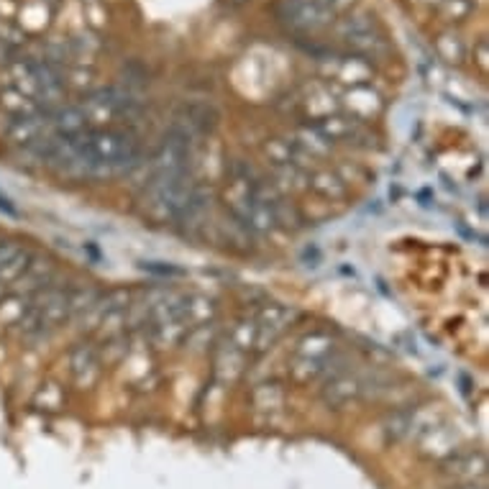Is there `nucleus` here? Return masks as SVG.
Here are the masks:
<instances>
[{
    "mask_svg": "<svg viewBox=\"0 0 489 489\" xmlns=\"http://www.w3.org/2000/svg\"><path fill=\"white\" fill-rule=\"evenodd\" d=\"M441 474L456 487L476 484L487 476V456L482 451H463L441 462Z\"/></svg>",
    "mask_w": 489,
    "mask_h": 489,
    "instance_id": "1",
    "label": "nucleus"
},
{
    "mask_svg": "<svg viewBox=\"0 0 489 489\" xmlns=\"http://www.w3.org/2000/svg\"><path fill=\"white\" fill-rule=\"evenodd\" d=\"M323 402L334 410H341L351 405L354 399L364 395V379L356 374L335 369V372H325V385H323Z\"/></svg>",
    "mask_w": 489,
    "mask_h": 489,
    "instance_id": "2",
    "label": "nucleus"
},
{
    "mask_svg": "<svg viewBox=\"0 0 489 489\" xmlns=\"http://www.w3.org/2000/svg\"><path fill=\"white\" fill-rule=\"evenodd\" d=\"M459 446H462L459 431L443 423L428 425V428H423L420 438H418V451L423 453L425 459H438V462H443V459H449L453 453H459V451H456Z\"/></svg>",
    "mask_w": 489,
    "mask_h": 489,
    "instance_id": "3",
    "label": "nucleus"
},
{
    "mask_svg": "<svg viewBox=\"0 0 489 489\" xmlns=\"http://www.w3.org/2000/svg\"><path fill=\"white\" fill-rule=\"evenodd\" d=\"M297 318V313L287 305H267L261 308L257 318V351H264L270 348L280 335L292 325V321Z\"/></svg>",
    "mask_w": 489,
    "mask_h": 489,
    "instance_id": "4",
    "label": "nucleus"
},
{
    "mask_svg": "<svg viewBox=\"0 0 489 489\" xmlns=\"http://www.w3.org/2000/svg\"><path fill=\"white\" fill-rule=\"evenodd\" d=\"M69 372L80 389H90L103 372V361L98 354V346L92 344H78L69 354Z\"/></svg>",
    "mask_w": 489,
    "mask_h": 489,
    "instance_id": "5",
    "label": "nucleus"
},
{
    "mask_svg": "<svg viewBox=\"0 0 489 489\" xmlns=\"http://www.w3.org/2000/svg\"><path fill=\"white\" fill-rule=\"evenodd\" d=\"M246 359H249V354H244L239 346H233L226 335L216 338V344H213V372L220 382L239 379L246 369Z\"/></svg>",
    "mask_w": 489,
    "mask_h": 489,
    "instance_id": "6",
    "label": "nucleus"
},
{
    "mask_svg": "<svg viewBox=\"0 0 489 489\" xmlns=\"http://www.w3.org/2000/svg\"><path fill=\"white\" fill-rule=\"evenodd\" d=\"M315 126L321 131L323 136L328 139L331 144L338 142H359L367 136V129H364V123H361V118H348V116H325L321 121H315Z\"/></svg>",
    "mask_w": 489,
    "mask_h": 489,
    "instance_id": "7",
    "label": "nucleus"
},
{
    "mask_svg": "<svg viewBox=\"0 0 489 489\" xmlns=\"http://www.w3.org/2000/svg\"><path fill=\"white\" fill-rule=\"evenodd\" d=\"M49 113H37V116L14 118V123L8 126V139L18 146H34L41 139L49 136Z\"/></svg>",
    "mask_w": 489,
    "mask_h": 489,
    "instance_id": "8",
    "label": "nucleus"
},
{
    "mask_svg": "<svg viewBox=\"0 0 489 489\" xmlns=\"http://www.w3.org/2000/svg\"><path fill=\"white\" fill-rule=\"evenodd\" d=\"M16 282H21V290H16L18 295L34 297L39 290L54 282V264L44 257H31L27 271Z\"/></svg>",
    "mask_w": 489,
    "mask_h": 489,
    "instance_id": "9",
    "label": "nucleus"
},
{
    "mask_svg": "<svg viewBox=\"0 0 489 489\" xmlns=\"http://www.w3.org/2000/svg\"><path fill=\"white\" fill-rule=\"evenodd\" d=\"M292 142H295V146L303 152V154L308 156L310 162H313V159H323V156H328L331 154V149H334V144L323 136L315 123L300 126V129L295 131V136H292Z\"/></svg>",
    "mask_w": 489,
    "mask_h": 489,
    "instance_id": "10",
    "label": "nucleus"
},
{
    "mask_svg": "<svg viewBox=\"0 0 489 489\" xmlns=\"http://www.w3.org/2000/svg\"><path fill=\"white\" fill-rule=\"evenodd\" d=\"M49 126L57 136H80L88 131V118L80 111V105H69L49 113Z\"/></svg>",
    "mask_w": 489,
    "mask_h": 489,
    "instance_id": "11",
    "label": "nucleus"
},
{
    "mask_svg": "<svg viewBox=\"0 0 489 489\" xmlns=\"http://www.w3.org/2000/svg\"><path fill=\"white\" fill-rule=\"evenodd\" d=\"M308 187L315 195H321L323 200H341V197H346L348 193V185L335 172L331 169H321V172H313L308 177Z\"/></svg>",
    "mask_w": 489,
    "mask_h": 489,
    "instance_id": "12",
    "label": "nucleus"
},
{
    "mask_svg": "<svg viewBox=\"0 0 489 489\" xmlns=\"http://www.w3.org/2000/svg\"><path fill=\"white\" fill-rule=\"evenodd\" d=\"M295 354L297 356H308V359L328 361V359H334L335 344H334V338H331L328 334H323V331H313V334L300 338Z\"/></svg>",
    "mask_w": 489,
    "mask_h": 489,
    "instance_id": "13",
    "label": "nucleus"
},
{
    "mask_svg": "<svg viewBox=\"0 0 489 489\" xmlns=\"http://www.w3.org/2000/svg\"><path fill=\"white\" fill-rule=\"evenodd\" d=\"M216 315V303L206 295H185V323L193 325H203V323H213Z\"/></svg>",
    "mask_w": 489,
    "mask_h": 489,
    "instance_id": "14",
    "label": "nucleus"
},
{
    "mask_svg": "<svg viewBox=\"0 0 489 489\" xmlns=\"http://www.w3.org/2000/svg\"><path fill=\"white\" fill-rule=\"evenodd\" d=\"M328 361L308 359V356H297L295 354V359L290 364V377L295 379L297 385H310V382H315V379L325 377V372H328Z\"/></svg>",
    "mask_w": 489,
    "mask_h": 489,
    "instance_id": "15",
    "label": "nucleus"
},
{
    "mask_svg": "<svg viewBox=\"0 0 489 489\" xmlns=\"http://www.w3.org/2000/svg\"><path fill=\"white\" fill-rule=\"evenodd\" d=\"M251 402L257 412H277L284 405V392L277 382H261L251 392Z\"/></svg>",
    "mask_w": 489,
    "mask_h": 489,
    "instance_id": "16",
    "label": "nucleus"
},
{
    "mask_svg": "<svg viewBox=\"0 0 489 489\" xmlns=\"http://www.w3.org/2000/svg\"><path fill=\"white\" fill-rule=\"evenodd\" d=\"M233 346H239L244 354L257 351V321L254 318H239L233 323V328L226 334Z\"/></svg>",
    "mask_w": 489,
    "mask_h": 489,
    "instance_id": "17",
    "label": "nucleus"
},
{
    "mask_svg": "<svg viewBox=\"0 0 489 489\" xmlns=\"http://www.w3.org/2000/svg\"><path fill=\"white\" fill-rule=\"evenodd\" d=\"M28 297L18 292H5L0 297V323L3 325H18V321L27 315Z\"/></svg>",
    "mask_w": 489,
    "mask_h": 489,
    "instance_id": "18",
    "label": "nucleus"
},
{
    "mask_svg": "<svg viewBox=\"0 0 489 489\" xmlns=\"http://www.w3.org/2000/svg\"><path fill=\"white\" fill-rule=\"evenodd\" d=\"M415 410H395L387 415L385 420V433L389 441H402L405 436H410L415 428Z\"/></svg>",
    "mask_w": 489,
    "mask_h": 489,
    "instance_id": "19",
    "label": "nucleus"
},
{
    "mask_svg": "<svg viewBox=\"0 0 489 489\" xmlns=\"http://www.w3.org/2000/svg\"><path fill=\"white\" fill-rule=\"evenodd\" d=\"M0 105H3L14 118H27L41 113L39 105L34 103L28 95H24V92H14V90L3 92V95H0Z\"/></svg>",
    "mask_w": 489,
    "mask_h": 489,
    "instance_id": "20",
    "label": "nucleus"
},
{
    "mask_svg": "<svg viewBox=\"0 0 489 489\" xmlns=\"http://www.w3.org/2000/svg\"><path fill=\"white\" fill-rule=\"evenodd\" d=\"M34 405H37L39 410H47V412L59 410V408L65 405V392H62V387L57 385V382H47V385H41L39 392L34 395Z\"/></svg>",
    "mask_w": 489,
    "mask_h": 489,
    "instance_id": "21",
    "label": "nucleus"
},
{
    "mask_svg": "<svg viewBox=\"0 0 489 489\" xmlns=\"http://www.w3.org/2000/svg\"><path fill=\"white\" fill-rule=\"evenodd\" d=\"M98 354H101L103 364H118V361L129 356V338H126V334L108 338V341H103V348H98Z\"/></svg>",
    "mask_w": 489,
    "mask_h": 489,
    "instance_id": "22",
    "label": "nucleus"
},
{
    "mask_svg": "<svg viewBox=\"0 0 489 489\" xmlns=\"http://www.w3.org/2000/svg\"><path fill=\"white\" fill-rule=\"evenodd\" d=\"M28 261H31V254L28 251H21L18 257L14 259V261H8L3 270H0V284H5V287H11V284L27 271L28 267Z\"/></svg>",
    "mask_w": 489,
    "mask_h": 489,
    "instance_id": "23",
    "label": "nucleus"
},
{
    "mask_svg": "<svg viewBox=\"0 0 489 489\" xmlns=\"http://www.w3.org/2000/svg\"><path fill=\"white\" fill-rule=\"evenodd\" d=\"M456 489H484L482 484H466V487H456Z\"/></svg>",
    "mask_w": 489,
    "mask_h": 489,
    "instance_id": "24",
    "label": "nucleus"
},
{
    "mask_svg": "<svg viewBox=\"0 0 489 489\" xmlns=\"http://www.w3.org/2000/svg\"><path fill=\"white\" fill-rule=\"evenodd\" d=\"M5 290H8V287H5V284H0V297L5 295Z\"/></svg>",
    "mask_w": 489,
    "mask_h": 489,
    "instance_id": "25",
    "label": "nucleus"
},
{
    "mask_svg": "<svg viewBox=\"0 0 489 489\" xmlns=\"http://www.w3.org/2000/svg\"><path fill=\"white\" fill-rule=\"evenodd\" d=\"M3 241H5V239H3V236H0V244H3Z\"/></svg>",
    "mask_w": 489,
    "mask_h": 489,
    "instance_id": "26",
    "label": "nucleus"
}]
</instances>
